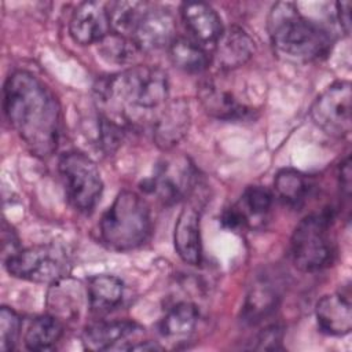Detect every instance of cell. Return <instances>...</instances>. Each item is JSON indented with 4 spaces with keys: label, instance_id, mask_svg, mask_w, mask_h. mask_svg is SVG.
I'll return each instance as SVG.
<instances>
[{
    "label": "cell",
    "instance_id": "1",
    "mask_svg": "<svg viewBox=\"0 0 352 352\" xmlns=\"http://www.w3.org/2000/svg\"><path fill=\"white\" fill-rule=\"evenodd\" d=\"M99 116L126 129L154 122L169 99L166 73L155 66H132L95 84Z\"/></svg>",
    "mask_w": 352,
    "mask_h": 352
},
{
    "label": "cell",
    "instance_id": "2",
    "mask_svg": "<svg viewBox=\"0 0 352 352\" xmlns=\"http://www.w3.org/2000/svg\"><path fill=\"white\" fill-rule=\"evenodd\" d=\"M4 114L29 151L47 158L58 147L60 107L52 91L33 73L16 70L3 89Z\"/></svg>",
    "mask_w": 352,
    "mask_h": 352
},
{
    "label": "cell",
    "instance_id": "3",
    "mask_svg": "<svg viewBox=\"0 0 352 352\" xmlns=\"http://www.w3.org/2000/svg\"><path fill=\"white\" fill-rule=\"evenodd\" d=\"M268 34L278 55L294 62H311L326 56L331 48L330 33L301 15L296 4L276 3L268 15Z\"/></svg>",
    "mask_w": 352,
    "mask_h": 352
},
{
    "label": "cell",
    "instance_id": "4",
    "mask_svg": "<svg viewBox=\"0 0 352 352\" xmlns=\"http://www.w3.org/2000/svg\"><path fill=\"white\" fill-rule=\"evenodd\" d=\"M103 243L113 250L125 252L146 242L151 231V216L146 201L132 191H121L99 224Z\"/></svg>",
    "mask_w": 352,
    "mask_h": 352
},
{
    "label": "cell",
    "instance_id": "5",
    "mask_svg": "<svg viewBox=\"0 0 352 352\" xmlns=\"http://www.w3.org/2000/svg\"><path fill=\"white\" fill-rule=\"evenodd\" d=\"M333 212L322 210L305 216L294 228L290 239L293 264L304 272L327 267L334 256Z\"/></svg>",
    "mask_w": 352,
    "mask_h": 352
},
{
    "label": "cell",
    "instance_id": "6",
    "mask_svg": "<svg viewBox=\"0 0 352 352\" xmlns=\"http://www.w3.org/2000/svg\"><path fill=\"white\" fill-rule=\"evenodd\" d=\"M4 265L15 278L51 285L66 278L70 271L69 256L65 248L56 243L22 249L4 260Z\"/></svg>",
    "mask_w": 352,
    "mask_h": 352
},
{
    "label": "cell",
    "instance_id": "7",
    "mask_svg": "<svg viewBox=\"0 0 352 352\" xmlns=\"http://www.w3.org/2000/svg\"><path fill=\"white\" fill-rule=\"evenodd\" d=\"M58 169L69 202L80 212H92L99 202L103 190L100 172L96 164L84 153L69 151L59 158Z\"/></svg>",
    "mask_w": 352,
    "mask_h": 352
},
{
    "label": "cell",
    "instance_id": "8",
    "mask_svg": "<svg viewBox=\"0 0 352 352\" xmlns=\"http://www.w3.org/2000/svg\"><path fill=\"white\" fill-rule=\"evenodd\" d=\"M197 184V169L184 155L162 158L154 175L146 180L144 190L154 194L164 204H175L187 198Z\"/></svg>",
    "mask_w": 352,
    "mask_h": 352
},
{
    "label": "cell",
    "instance_id": "9",
    "mask_svg": "<svg viewBox=\"0 0 352 352\" xmlns=\"http://www.w3.org/2000/svg\"><path fill=\"white\" fill-rule=\"evenodd\" d=\"M351 82L337 81L327 87L314 102V122L333 138H345L351 132Z\"/></svg>",
    "mask_w": 352,
    "mask_h": 352
},
{
    "label": "cell",
    "instance_id": "10",
    "mask_svg": "<svg viewBox=\"0 0 352 352\" xmlns=\"http://www.w3.org/2000/svg\"><path fill=\"white\" fill-rule=\"evenodd\" d=\"M129 37L142 52L169 47L176 38L175 18L169 10L144 3Z\"/></svg>",
    "mask_w": 352,
    "mask_h": 352
},
{
    "label": "cell",
    "instance_id": "11",
    "mask_svg": "<svg viewBox=\"0 0 352 352\" xmlns=\"http://www.w3.org/2000/svg\"><path fill=\"white\" fill-rule=\"evenodd\" d=\"M72 38L81 44H98L111 33L109 3L84 1L76 7L69 23Z\"/></svg>",
    "mask_w": 352,
    "mask_h": 352
},
{
    "label": "cell",
    "instance_id": "12",
    "mask_svg": "<svg viewBox=\"0 0 352 352\" xmlns=\"http://www.w3.org/2000/svg\"><path fill=\"white\" fill-rule=\"evenodd\" d=\"M274 202L272 192L263 186L248 187L238 202L224 210L221 223L231 230L254 227L264 221Z\"/></svg>",
    "mask_w": 352,
    "mask_h": 352
},
{
    "label": "cell",
    "instance_id": "13",
    "mask_svg": "<svg viewBox=\"0 0 352 352\" xmlns=\"http://www.w3.org/2000/svg\"><path fill=\"white\" fill-rule=\"evenodd\" d=\"M198 96L205 111L220 120H239L249 113L221 76L204 78L198 88Z\"/></svg>",
    "mask_w": 352,
    "mask_h": 352
},
{
    "label": "cell",
    "instance_id": "14",
    "mask_svg": "<svg viewBox=\"0 0 352 352\" xmlns=\"http://www.w3.org/2000/svg\"><path fill=\"white\" fill-rule=\"evenodd\" d=\"M199 219L201 212L197 204L187 202L180 210L175 224V249L179 257L190 265H198L202 261Z\"/></svg>",
    "mask_w": 352,
    "mask_h": 352
},
{
    "label": "cell",
    "instance_id": "15",
    "mask_svg": "<svg viewBox=\"0 0 352 352\" xmlns=\"http://www.w3.org/2000/svg\"><path fill=\"white\" fill-rule=\"evenodd\" d=\"M142 327L132 320L96 322L85 327L81 340L84 348L89 351L125 349L128 338L138 336Z\"/></svg>",
    "mask_w": 352,
    "mask_h": 352
},
{
    "label": "cell",
    "instance_id": "16",
    "mask_svg": "<svg viewBox=\"0 0 352 352\" xmlns=\"http://www.w3.org/2000/svg\"><path fill=\"white\" fill-rule=\"evenodd\" d=\"M190 126L188 104L183 99L168 100L151 124L153 139L161 148H172L186 135Z\"/></svg>",
    "mask_w": 352,
    "mask_h": 352
},
{
    "label": "cell",
    "instance_id": "17",
    "mask_svg": "<svg viewBox=\"0 0 352 352\" xmlns=\"http://www.w3.org/2000/svg\"><path fill=\"white\" fill-rule=\"evenodd\" d=\"M212 59L220 72H228L246 63L254 51L252 37L238 26L224 29L216 44L213 45Z\"/></svg>",
    "mask_w": 352,
    "mask_h": 352
},
{
    "label": "cell",
    "instance_id": "18",
    "mask_svg": "<svg viewBox=\"0 0 352 352\" xmlns=\"http://www.w3.org/2000/svg\"><path fill=\"white\" fill-rule=\"evenodd\" d=\"M182 18L195 41L202 47L213 48L224 30L219 14L205 3H184Z\"/></svg>",
    "mask_w": 352,
    "mask_h": 352
},
{
    "label": "cell",
    "instance_id": "19",
    "mask_svg": "<svg viewBox=\"0 0 352 352\" xmlns=\"http://www.w3.org/2000/svg\"><path fill=\"white\" fill-rule=\"evenodd\" d=\"M319 329L329 336H345L352 329V311L348 296L333 293L323 296L315 307Z\"/></svg>",
    "mask_w": 352,
    "mask_h": 352
},
{
    "label": "cell",
    "instance_id": "20",
    "mask_svg": "<svg viewBox=\"0 0 352 352\" xmlns=\"http://www.w3.org/2000/svg\"><path fill=\"white\" fill-rule=\"evenodd\" d=\"M198 319L199 311L192 302H177L161 319L160 333L169 341H184L195 330Z\"/></svg>",
    "mask_w": 352,
    "mask_h": 352
},
{
    "label": "cell",
    "instance_id": "21",
    "mask_svg": "<svg viewBox=\"0 0 352 352\" xmlns=\"http://www.w3.org/2000/svg\"><path fill=\"white\" fill-rule=\"evenodd\" d=\"M312 180L300 170L285 168L280 169L274 179L275 195L287 206L301 208L312 190Z\"/></svg>",
    "mask_w": 352,
    "mask_h": 352
},
{
    "label": "cell",
    "instance_id": "22",
    "mask_svg": "<svg viewBox=\"0 0 352 352\" xmlns=\"http://www.w3.org/2000/svg\"><path fill=\"white\" fill-rule=\"evenodd\" d=\"M124 296V285L114 275H96L88 280L87 297L94 312H109L117 308Z\"/></svg>",
    "mask_w": 352,
    "mask_h": 352
},
{
    "label": "cell",
    "instance_id": "23",
    "mask_svg": "<svg viewBox=\"0 0 352 352\" xmlns=\"http://www.w3.org/2000/svg\"><path fill=\"white\" fill-rule=\"evenodd\" d=\"M168 48L172 63L187 73H202L212 62L205 47L187 37H176Z\"/></svg>",
    "mask_w": 352,
    "mask_h": 352
},
{
    "label": "cell",
    "instance_id": "24",
    "mask_svg": "<svg viewBox=\"0 0 352 352\" xmlns=\"http://www.w3.org/2000/svg\"><path fill=\"white\" fill-rule=\"evenodd\" d=\"M63 324L54 315L34 318L25 331V345L30 351L51 349L62 337Z\"/></svg>",
    "mask_w": 352,
    "mask_h": 352
},
{
    "label": "cell",
    "instance_id": "25",
    "mask_svg": "<svg viewBox=\"0 0 352 352\" xmlns=\"http://www.w3.org/2000/svg\"><path fill=\"white\" fill-rule=\"evenodd\" d=\"M278 296L275 290L264 283L256 285L246 297L242 316L243 320L254 324L265 319L276 307Z\"/></svg>",
    "mask_w": 352,
    "mask_h": 352
},
{
    "label": "cell",
    "instance_id": "26",
    "mask_svg": "<svg viewBox=\"0 0 352 352\" xmlns=\"http://www.w3.org/2000/svg\"><path fill=\"white\" fill-rule=\"evenodd\" d=\"M98 50L102 58L107 62L125 65L136 60L138 55L142 54L135 41L124 34L111 32L103 40L98 43Z\"/></svg>",
    "mask_w": 352,
    "mask_h": 352
},
{
    "label": "cell",
    "instance_id": "27",
    "mask_svg": "<svg viewBox=\"0 0 352 352\" xmlns=\"http://www.w3.org/2000/svg\"><path fill=\"white\" fill-rule=\"evenodd\" d=\"M21 331L19 315L8 308L3 307L0 311V349L7 352L14 349Z\"/></svg>",
    "mask_w": 352,
    "mask_h": 352
},
{
    "label": "cell",
    "instance_id": "28",
    "mask_svg": "<svg viewBox=\"0 0 352 352\" xmlns=\"http://www.w3.org/2000/svg\"><path fill=\"white\" fill-rule=\"evenodd\" d=\"M337 8V19L340 22L341 29L345 32V34H349L351 32V3L349 1H338L336 4Z\"/></svg>",
    "mask_w": 352,
    "mask_h": 352
},
{
    "label": "cell",
    "instance_id": "29",
    "mask_svg": "<svg viewBox=\"0 0 352 352\" xmlns=\"http://www.w3.org/2000/svg\"><path fill=\"white\" fill-rule=\"evenodd\" d=\"M340 186L341 190L349 197L351 192V158L346 157L345 161L340 166Z\"/></svg>",
    "mask_w": 352,
    "mask_h": 352
}]
</instances>
